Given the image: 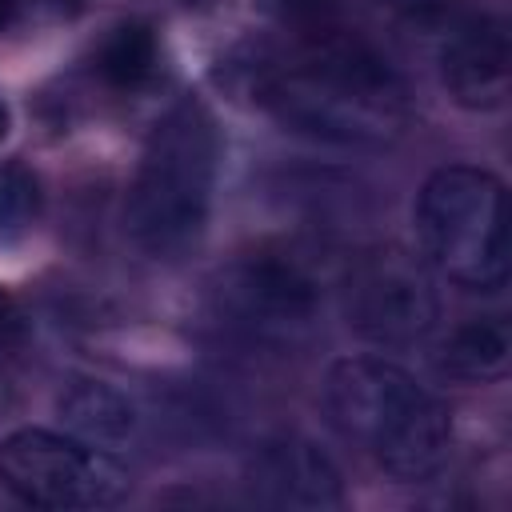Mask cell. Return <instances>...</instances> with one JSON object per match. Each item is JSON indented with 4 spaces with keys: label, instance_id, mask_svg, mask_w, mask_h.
Here are the masks:
<instances>
[{
    "label": "cell",
    "instance_id": "11",
    "mask_svg": "<svg viewBox=\"0 0 512 512\" xmlns=\"http://www.w3.org/2000/svg\"><path fill=\"white\" fill-rule=\"evenodd\" d=\"M512 356V332L504 324V316H476L460 328H452V336L440 348V372L468 380V384H484L504 376Z\"/></svg>",
    "mask_w": 512,
    "mask_h": 512
},
{
    "label": "cell",
    "instance_id": "3",
    "mask_svg": "<svg viewBox=\"0 0 512 512\" xmlns=\"http://www.w3.org/2000/svg\"><path fill=\"white\" fill-rule=\"evenodd\" d=\"M216 120L204 104L180 100L152 128L128 188L124 228L156 260H180L204 236L216 188Z\"/></svg>",
    "mask_w": 512,
    "mask_h": 512
},
{
    "label": "cell",
    "instance_id": "15",
    "mask_svg": "<svg viewBox=\"0 0 512 512\" xmlns=\"http://www.w3.org/2000/svg\"><path fill=\"white\" fill-rule=\"evenodd\" d=\"M396 20L416 24V28H440L460 16L464 0H380Z\"/></svg>",
    "mask_w": 512,
    "mask_h": 512
},
{
    "label": "cell",
    "instance_id": "13",
    "mask_svg": "<svg viewBox=\"0 0 512 512\" xmlns=\"http://www.w3.org/2000/svg\"><path fill=\"white\" fill-rule=\"evenodd\" d=\"M40 212V184L24 164L0 168V240H16Z\"/></svg>",
    "mask_w": 512,
    "mask_h": 512
},
{
    "label": "cell",
    "instance_id": "4",
    "mask_svg": "<svg viewBox=\"0 0 512 512\" xmlns=\"http://www.w3.org/2000/svg\"><path fill=\"white\" fill-rule=\"evenodd\" d=\"M416 236L424 260L456 288L500 292L508 284L504 184L488 168L432 172L416 200Z\"/></svg>",
    "mask_w": 512,
    "mask_h": 512
},
{
    "label": "cell",
    "instance_id": "8",
    "mask_svg": "<svg viewBox=\"0 0 512 512\" xmlns=\"http://www.w3.org/2000/svg\"><path fill=\"white\" fill-rule=\"evenodd\" d=\"M248 492L272 508H340L344 480L336 460L308 436H276L248 460Z\"/></svg>",
    "mask_w": 512,
    "mask_h": 512
},
{
    "label": "cell",
    "instance_id": "5",
    "mask_svg": "<svg viewBox=\"0 0 512 512\" xmlns=\"http://www.w3.org/2000/svg\"><path fill=\"white\" fill-rule=\"evenodd\" d=\"M0 488L32 508H104L128 488L104 452L48 428H16L0 440Z\"/></svg>",
    "mask_w": 512,
    "mask_h": 512
},
{
    "label": "cell",
    "instance_id": "1",
    "mask_svg": "<svg viewBox=\"0 0 512 512\" xmlns=\"http://www.w3.org/2000/svg\"><path fill=\"white\" fill-rule=\"evenodd\" d=\"M256 92L284 128L328 144H392L412 116L404 76L344 24L292 36V52L260 68Z\"/></svg>",
    "mask_w": 512,
    "mask_h": 512
},
{
    "label": "cell",
    "instance_id": "14",
    "mask_svg": "<svg viewBox=\"0 0 512 512\" xmlns=\"http://www.w3.org/2000/svg\"><path fill=\"white\" fill-rule=\"evenodd\" d=\"M276 8H280V24L292 36H308L340 24V0H276Z\"/></svg>",
    "mask_w": 512,
    "mask_h": 512
},
{
    "label": "cell",
    "instance_id": "7",
    "mask_svg": "<svg viewBox=\"0 0 512 512\" xmlns=\"http://www.w3.org/2000/svg\"><path fill=\"white\" fill-rule=\"evenodd\" d=\"M320 308L312 272L292 252H252L220 280V312L260 344H292Z\"/></svg>",
    "mask_w": 512,
    "mask_h": 512
},
{
    "label": "cell",
    "instance_id": "12",
    "mask_svg": "<svg viewBox=\"0 0 512 512\" xmlns=\"http://www.w3.org/2000/svg\"><path fill=\"white\" fill-rule=\"evenodd\" d=\"M156 72V36L148 24H120L104 36L100 52H96V76L116 88V92H132L140 84H148Z\"/></svg>",
    "mask_w": 512,
    "mask_h": 512
},
{
    "label": "cell",
    "instance_id": "9",
    "mask_svg": "<svg viewBox=\"0 0 512 512\" xmlns=\"http://www.w3.org/2000/svg\"><path fill=\"white\" fill-rule=\"evenodd\" d=\"M440 80L460 108L492 112L508 100L512 36L500 16H468L452 28L440 52Z\"/></svg>",
    "mask_w": 512,
    "mask_h": 512
},
{
    "label": "cell",
    "instance_id": "16",
    "mask_svg": "<svg viewBox=\"0 0 512 512\" xmlns=\"http://www.w3.org/2000/svg\"><path fill=\"white\" fill-rule=\"evenodd\" d=\"M80 8V0H20V16H68V12H76Z\"/></svg>",
    "mask_w": 512,
    "mask_h": 512
},
{
    "label": "cell",
    "instance_id": "18",
    "mask_svg": "<svg viewBox=\"0 0 512 512\" xmlns=\"http://www.w3.org/2000/svg\"><path fill=\"white\" fill-rule=\"evenodd\" d=\"M12 320H16V312H12V300L0 292V332H4V328H12Z\"/></svg>",
    "mask_w": 512,
    "mask_h": 512
},
{
    "label": "cell",
    "instance_id": "10",
    "mask_svg": "<svg viewBox=\"0 0 512 512\" xmlns=\"http://www.w3.org/2000/svg\"><path fill=\"white\" fill-rule=\"evenodd\" d=\"M64 424L92 444H120L136 428V412L124 392L104 380H72L56 400Z\"/></svg>",
    "mask_w": 512,
    "mask_h": 512
},
{
    "label": "cell",
    "instance_id": "2",
    "mask_svg": "<svg viewBox=\"0 0 512 512\" xmlns=\"http://www.w3.org/2000/svg\"><path fill=\"white\" fill-rule=\"evenodd\" d=\"M332 428L404 484L432 480L452 452L448 404L412 372L380 356L332 364L324 380Z\"/></svg>",
    "mask_w": 512,
    "mask_h": 512
},
{
    "label": "cell",
    "instance_id": "6",
    "mask_svg": "<svg viewBox=\"0 0 512 512\" xmlns=\"http://www.w3.org/2000/svg\"><path fill=\"white\" fill-rule=\"evenodd\" d=\"M344 316L348 328L368 344L412 348L436 332L440 296L416 256L400 248H376L360 256L348 272Z\"/></svg>",
    "mask_w": 512,
    "mask_h": 512
},
{
    "label": "cell",
    "instance_id": "19",
    "mask_svg": "<svg viewBox=\"0 0 512 512\" xmlns=\"http://www.w3.org/2000/svg\"><path fill=\"white\" fill-rule=\"evenodd\" d=\"M4 132H8V108L0 104V140H4Z\"/></svg>",
    "mask_w": 512,
    "mask_h": 512
},
{
    "label": "cell",
    "instance_id": "17",
    "mask_svg": "<svg viewBox=\"0 0 512 512\" xmlns=\"http://www.w3.org/2000/svg\"><path fill=\"white\" fill-rule=\"evenodd\" d=\"M20 20V0H0V32H8Z\"/></svg>",
    "mask_w": 512,
    "mask_h": 512
}]
</instances>
